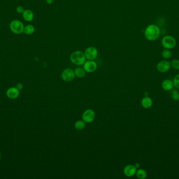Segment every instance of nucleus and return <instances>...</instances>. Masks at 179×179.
Listing matches in <instances>:
<instances>
[{
	"instance_id": "obj_1",
	"label": "nucleus",
	"mask_w": 179,
	"mask_h": 179,
	"mask_svg": "<svg viewBox=\"0 0 179 179\" xmlns=\"http://www.w3.org/2000/svg\"><path fill=\"white\" fill-rule=\"evenodd\" d=\"M160 35V29L155 24H150L145 29V36L148 41H156L159 37Z\"/></svg>"
},
{
	"instance_id": "obj_2",
	"label": "nucleus",
	"mask_w": 179,
	"mask_h": 179,
	"mask_svg": "<svg viewBox=\"0 0 179 179\" xmlns=\"http://www.w3.org/2000/svg\"><path fill=\"white\" fill-rule=\"evenodd\" d=\"M70 60L71 62L78 66L83 65L86 61V58L83 52L80 50H76L71 54Z\"/></svg>"
},
{
	"instance_id": "obj_3",
	"label": "nucleus",
	"mask_w": 179,
	"mask_h": 179,
	"mask_svg": "<svg viewBox=\"0 0 179 179\" xmlns=\"http://www.w3.org/2000/svg\"><path fill=\"white\" fill-rule=\"evenodd\" d=\"M161 45L165 49L172 50L177 45V41L174 37L166 35L161 40Z\"/></svg>"
},
{
	"instance_id": "obj_4",
	"label": "nucleus",
	"mask_w": 179,
	"mask_h": 179,
	"mask_svg": "<svg viewBox=\"0 0 179 179\" xmlns=\"http://www.w3.org/2000/svg\"><path fill=\"white\" fill-rule=\"evenodd\" d=\"M10 27L11 31L15 34H20L24 32V24L18 19H15L11 22Z\"/></svg>"
},
{
	"instance_id": "obj_5",
	"label": "nucleus",
	"mask_w": 179,
	"mask_h": 179,
	"mask_svg": "<svg viewBox=\"0 0 179 179\" xmlns=\"http://www.w3.org/2000/svg\"><path fill=\"white\" fill-rule=\"evenodd\" d=\"M84 53L87 60H94L98 57V53L96 48L93 46H90L86 48Z\"/></svg>"
},
{
	"instance_id": "obj_6",
	"label": "nucleus",
	"mask_w": 179,
	"mask_h": 179,
	"mask_svg": "<svg viewBox=\"0 0 179 179\" xmlns=\"http://www.w3.org/2000/svg\"><path fill=\"white\" fill-rule=\"evenodd\" d=\"M74 71L71 68H66L63 70L61 73V77L63 81L66 82L71 81L75 77Z\"/></svg>"
},
{
	"instance_id": "obj_7",
	"label": "nucleus",
	"mask_w": 179,
	"mask_h": 179,
	"mask_svg": "<svg viewBox=\"0 0 179 179\" xmlns=\"http://www.w3.org/2000/svg\"><path fill=\"white\" fill-rule=\"evenodd\" d=\"M83 68L88 73H93L98 68V65L94 60H88L83 64Z\"/></svg>"
},
{
	"instance_id": "obj_8",
	"label": "nucleus",
	"mask_w": 179,
	"mask_h": 179,
	"mask_svg": "<svg viewBox=\"0 0 179 179\" xmlns=\"http://www.w3.org/2000/svg\"><path fill=\"white\" fill-rule=\"evenodd\" d=\"M96 118L95 112L92 109H87L82 115V119L86 123H91L93 122Z\"/></svg>"
},
{
	"instance_id": "obj_9",
	"label": "nucleus",
	"mask_w": 179,
	"mask_h": 179,
	"mask_svg": "<svg viewBox=\"0 0 179 179\" xmlns=\"http://www.w3.org/2000/svg\"><path fill=\"white\" fill-rule=\"evenodd\" d=\"M171 67V63L167 60H163L158 64L157 69L160 73H165L170 69Z\"/></svg>"
},
{
	"instance_id": "obj_10",
	"label": "nucleus",
	"mask_w": 179,
	"mask_h": 179,
	"mask_svg": "<svg viewBox=\"0 0 179 179\" xmlns=\"http://www.w3.org/2000/svg\"><path fill=\"white\" fill-rule=\"evenodd\" d=\"M137 168L135 165H128L125 167L124 173L128 177H133L136 174Z\"/></svg>"
},
{
	"instance_id": "obj_11",
	"label": "nucleus",
	"mask_w": 179,
	"mask_h": 179,
	"mask_svg": "<svg viewBox=\"0 0 179 179\" xmlns=\"http://www.w3.org/2000/svg\"><path fill=\"white\" fill-rule=\"evenodd\" d=\"M23 14V17L25 21L27 22H31L34 19V14L31 10L27 9L25 10Z\"/></svg>"
},
{
	"instance_id": "obj_12",
	"label": "nucleus",
	"mask_w": 179,
	"mask_h": 179,
	"mask_svg": "<svg viewBox=\"0 0 179 179\" xmlns=\"http://www.w3.org/2000/svg\"><path fill=\"white\" fill-rule=\"evenodd\" d=\"M161 86L163 89L165 91H170L172 90L174 85L173 81L170 79H165L163 81L161 84Z\"/></svg>"
},
{
	"instance_id": "obj_13",
	"label": "nucleus",
	"mask_w": 179,
	"mask_h": 179,
	"mask_svg": "<svg viewBox=\"0 0 179 179\" xmlns=\"http://www.w3.org/2000/svg\"><path fill=\"white\" fill-rule=\"evenodd\" d=\"M153 100L149 97H145L141 100V105L145 109H148L153 105Z\"/></svg>"
},
{
	"instance_id": "obj_14",
	"label": "nucleus",
	"mask_w": 179,
	"mask_h": 179,
	"mask_svg": "<svg viewBox=\"0 0 179 179\" xmlns=\"http://www.w3.org/2000/svg\"><path fill=\"white\" fill-rule=\"evenodd\" d=\"M7 95L9 98L12 99L16 98L19 95V91L17 88H11L7 91Z\"/></svg>"
},
{
	"instance_id": "obj_15",
	"label": "nucleus",
	"mask_w": 179,
	"mask_h": 179,
	"mask_svg": "<svg viewBox=\"0 0 179 179\" xmlns=\"http://www.w3.org/2000/svg\"><path fill=\"white\" fill-rule=\"evenodd\" d=\"M35 29L33 25L29 24L27 25L25 27H24V33L26 34L27 35H31L33 34L35 32Z\"/></svg>"
},
{
	"instance_id": "obj_16",
	"label": "nucleus",
	"mask_w": 179,
	"mask_h": 179,
	"mask_svg": "<svg viewBox=\"0 0 179 179\" xmlns=\"http://www.w3.org/2000/svg\"><path fill=\"white\" fill-rule=\"evenodd\" d=\"M136 175L138 179H145L147 178V173L146 170L143 169H139L137 170Z\"/></svg>"
},
{
	"instance_id": "obj_17",
	"label": "nucleus",
	"mask_w": 179,
	"mask_h": 179,
	"mask_svg": "<svg viewBox=\"0 0 179 179\" xmlns=\"http://www.w3.org/2000/svg\"><path fill=\"white\" fill-rule=\"evenodd\" d=\"M86 70L83 68L78 67L74 70L75 75L79 78H82L86 75Z\"/></svg>"
},
{
	"instance_id": "obj_18",
	"label": "nucleus",
	"mask_w": 179,
	"mask_h": 179,
	"mask_svg": "<svg viewBox=\"0 0 179 179\" xmlns=\"http://www.w3.org/2000/svg\"><path fill=\"white\" fill-rule=\"evenodd\" d=\"M74 127L76 130H82L86 127V122L84 121L83 120H78L75 123Z\"/></svg>"
},
{
	"instance_id": "obj_19",
	"label": "nucleus",
	"mask_w": 179,
	"mask_h": 179,
	"mask_svg": "<svg viewBox=\"0 0 179 179\" xmlns=\"http://www.w3.org/2000/svg\"><path fill=\"white\" fill-rule=\"evenodd\" d=\"M171 56H172V52L169 49H165L162 52L163 58L166 60L170 58L171 57Z\"/></svg>"
},
{
	"instance_id": "obj_20",
	"label": "nucleus",
	"mask_w": 179,
	"mask_h": 179,
	"mask_svg": "<svg viewBox=\"0 0 179 179\" xmlns=\"http://www.w3.org/2000/svg\"><path fill=\"white\" fill-rule=\"evenodd\" d=\"M171 67L175 70H179V60L174 59L171 62Z\"/></svg>"
},
{
	"instance_id": "obj_21",
	"label": "nucleus",
	"mask_w": 179,
	"mask_h": 179,
	"mask_svg": "<svg viewBox=\"0 0 179 179\" xmlns=\"http://www.w3.org/2000/svg\"><path fill=\"white\" fill-rule=\"evenodd\" d=\"M173 83L174 87L177 89H179V74L174 77Z\"/></svg>"
},
{
	"instance_id": "obj_22",
	"label": "nucleus",
	"mask_w": 179,
	"mask_h": 179,
	"mask_svg": "<svg viewBox=\"0 0 179 179\" xmlns=\"http://www.w3.org/2000/svg\"><path fill=\"white\" fill-rule=\"evenodd\" d=\"M172 97L174 100H179V93L177 90H174L172 92Z\"/></svg>"
},
{
	"instance_id": "obj_23",
	"label": "nucleus",
	"mask_w": 179,
	"mask_h": 179,
	"mask_svg": "<svg viewBox=\"0 0 179 179\" xmlns=\"http://www.w3.org/2000/svg\"><path fill=\"white\" fill-rule=\"evenodd\" d=\"M16 10L19 14H23L25 11V9H24V7H23L22 6H19L17 7Z\"/></svg>"
},
{
	"instance_id": "obj_24",
	"label": "nucleus",
	"mask_w": 179,
	"mask_h": 179,
	"mask_svg": "<svg viewBox=\"0 0 179 179\" xmlns=\"http://www.w3.org/2000/svg\"><path fill=\"white\" fill-rule=\"evenodd\" d=\"M53 2V0H46V3L48 5H51Z\"/></svg>"
},
{
	"instance_id": "obj_25",
	"label": "nucleus",
	"mask_w": 179,
	"mask_h": 179,
	"mask_svg": "<svg viewBox=\"0 0 179 179\" xmlns=\"http://www.w3.org/2000/svg\"><path fill=\"white\" fill-rule=\"evenodd\" d=\"M19 86L17 85V88L18 89H22V86L21 84H19Z\"/></svg>"
},
{
	"instance_id": "obj_26",
	"label": "nucleus",
	"mask_w": 179,
	"mask_h": 179,
	"mask_svg": "<svg viewBox=\"0 0 179 179\" xmlns=\"http://www.w3.org/2000/svg\"><path fill=\"white\" fill-rule=\"evenodd\" d=\"M135 167H136V168L137 169V168H138V167H139L140 165H139V163H136V165H135Z\"/></svg>"
},
{
	"instance_id": "obj_27",
	"label": "nucleus",
	"mask_w": 179,
	"mask_h": 179,
	"mask_svg": "<svg viewBox=\"0 0 179 179\" xmlns=\"http://www.w3.org/2000/svg\"><path fill=\"white\" fill-rule=\"evenodd\" d=\"M0 158H1V155H0Z\"/></svg>"
}]
</instances>
